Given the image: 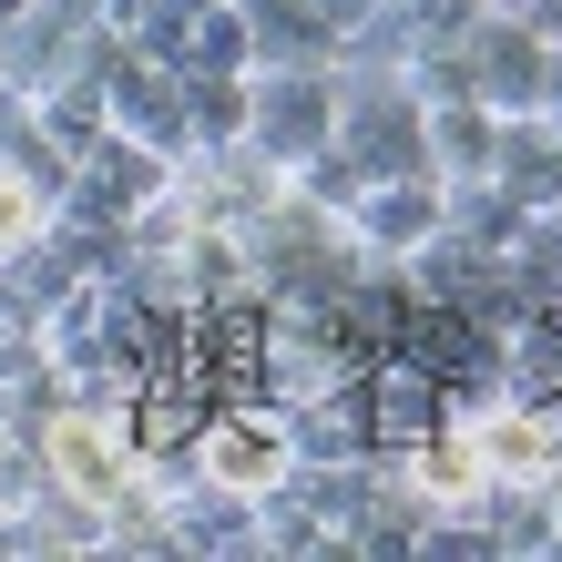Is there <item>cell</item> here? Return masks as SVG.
<instances>
[{"label":"cell","instance_id":"cell-11","mask_svg":"<svg viewBox=\"0 0 562 562\" xmlns=\"http://www.w3.org/2000/svg\"><path fill=\"white\" fill-rule=\"evenodd\" d=\"M317 11H327V21H338V42H348V31H358V21H379V11H389V0H317Z\"/></svg>","mask_w":562,"mask_h":562},{"label":"cell","instance_id":"cell-7","mask_svg":"<svg viewBox=\"0 0 562 562\" xmlns=\"http://www.w3.org/2000/svg\"><path fill=\"white\" fill-rule=\"evenodd\" d=\"M256 61H338V21L317 0H236Z\"/></svg>","mask_w":562,"mask_h":562},{"label":"cell","instance_id":"cell-4","mask_svg":"<svg viewBox=\"0 0 562 562\" xmlns=\"http://www.w3.org/2000/svg\"><path fill=\"white\" fill-rule=\"evenodd\" d=\"M184 471L194 481H215V491H236V502H267V491L296 471V440H286V409L277 400H246V409H215L205 429H194V450H184Z\"/></svg>","mask_w":562,"mask_h":562},{"label":"cell","instance_id":"cell-3","mask_svg":"<svg viewBox=\"0 0 562 562\" xmlns=\"http://www.w3.org/2000/svg\"><path fill=\"white\" fill-rule=\"evenodd\" d=\"M460 72H471V103H491V113H542V92H552V31H532L512 0H491V11L460 21Z\"/></svg>","mask_w":562,"mask_h":562},{"label":"cell","instance_id":"cell-13","mask_svg":"<svg viewBox=\"0 0 562 562\" xmlns=\"http://www.w3.org/2000/svg\"><path fill=\"white\" fill-rule=\"evenodd\" d=\"M552 134H562V113H552Z\"/></svg>","mask_w":562,"mask_h":562},{"label":"cell","instance_id":"cell-12","mask_svg":"<svg viewBox=\"0 0 562 562\" xmlns=\"http://www.w3.org/2000/svg\"><path fill=\"white\" fill-rule=\"evenodd\" d=\"M92 11H103V21H134V11H144V0H92Z\"/></svg>","mask_w":562,"mask_h":562},{"label":"cell","instance_id":"cell-5","mask_svg":"<svg viewBox=\"0 0 562 562\" xmlns=\"http://www.w3.org/2000/svg\"><path fill=\"white\" fill-rule=\"evenodd\" d=\"M103 123H113L123 144L164 154V164H184V154H194V134H184V72H175V61L123 52V61H113V82H103Z\"/></svg>","mask_w":562,"mask_h":562},{"label":"cell","instance_id":"cell-8","mask_svg":"<svg viewBox=\"0 0 562 562\" xmlns=\"http://www.w3.org/2000/svg\"><path fill=\"white\" fill-rule=\"evenodd\" d=\"M491 134H502V113L471 103V92H460V103H419V154H429V175H440V184L481 175V164H491Z\"/></svg>","mask_w":562,"mask_h":562},{"label":"cell","instance_id":"cell-2","mask_svg":"<svg viewBox=\"0 0 562 562\" xmlns=\"http://www.w3.org/2000/svg\"><path fill=\"white\" fill-rule=\"evenodd\" d=\"M338 134V61H256L246 72V144L277 154L286 175Z\"/></svg>","mask_w":562,"mask_h":562},{"label":"cell","instance_id":"cell-1","mask_svg":"<svg viewBox=\"0 0 562 562\" xmlns=\"http://www.w3.org/2000/svg\"><path fill=\"white\" fill-rule=\"evenodd\" d=\"M31 440H42V481L72 491V502H92V512H123V502H144V491L164 481V471H144V460H134L123 419H113L103 400H72V389L42 400Z\"/></svg>","mask_w":562,"mask_h":562},{"label":"cell","instance_id":"cell-6","mask_svg":"<svg viewBox=\"0 0 562 562\" xmlns=\"http://www.w3.org/2000/svg\"><path fill=\"white\" fill-rule=\"evenodd\" d=\"M348 236L369 256H419L429 236H440V175H369L348 194Z\"/></svg>","mask_w":562,"mask_h":562},{"label":"cell","instance_id":"cell-10","mask_svg":"<svg viewBox=\"0 0 562 562\" xmlns=\"http://www.w3.org/2000/svg\"><path fill=\"white\" fill-rule=\"evenodd\" d=\"M52 225V194L21 175V164H0V246H21V236H42Z\"/></svg>","mask_w":562,"mask_h":562},{"label":"cell","instance_id":"cell-9","mask_svg":"<svg viewBox=\"0 0 562 562\" xmlns=\"http://www.w3.org/2000/svg\"><path fill=\"white\" fill-rule=\"evenodd\" d=\"M184 134H194V154L236 144L246 134V72H184Z\"/></svg>","mask_w":562,"mask_h":562}]
</instances>
